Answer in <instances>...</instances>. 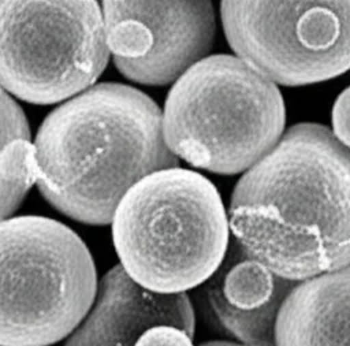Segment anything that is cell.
<instances>
[{
  "label": "cell",
  "mask_w": 350,
  "mask_h": 346,
  "mask_svg": "<svg viewBox=\"0 0 350 346\" xmlns=\"http://www.w3.org/2000/svg\"><path fill=\"white\" fill-rule=\"evenodd\" d=\"M276 346H350V267L301 283L280 306Z\"/></svg>",
  "instance_id": "obj_11"
},
{
  "label": "cell",
  "mask_w": 350,
  "mask_h": 346,
  "mask_svg": "<svg viewBox=\"0 0 350 346\" xmlns=\"http://www.w3.org/2000/svg\"><path fill=\"white\" fill-rule=\"evenodd\" d=\"M284 100L278 86L232 55L208 56L171 88L163 134L176 156L197 168L246 172L282 138Z\"/></svg>",
  "instance_id": "obj_4"
},
{
  "label": "cell",
  "mask_w": 350,
  "mask_h": 346,
  "mask_svg": "<svg viewBox=\"0 0 350 346\" xmlns=\"http://www.w3.org/2000/svg\"><path fill=\"white\" fill-rule=\"evenodd\" d=\"M37 182L34 146L21 105L0 88V223L18 209Z\"/></svg>",
  "instance_id": "obj_12"
},
{
  "label": "cell",
  "mask_w": 350,
  "mask_h": 346,
  "mask_svg": "<svg viewBox=\"0 0 350 346\" xmlns=\"http://www.w3.org/2000/svg\"><path fill=\"white\" fill-rule=\"evenodd\" d=\"M103 14L115 66L144 85L176 82L215 41L211 1H104Z\"/></svg>",
  "instance_id": "obj_8"
},
{
  "label": "cell",
  "mask_w": 350,
  "mask_h": 346,
  "mask_svg": "<svg viewBox=\"0 0 350 346\" xmlns=\"http://www.w3.org/2000/svg\"><path fill=\"white\" fill-rule=\"evenodd\" d=\"M109 48L97 1H0V88L31 104L88 89Z\"/></svg>",
  "instance_id": "obj_6"
},
{
  "label": "cell",
  "mask_w": 350,
  "mask_h": 346,
  "mask_svg": "<svg viewBox=\"0 0 350 346\" xmlns=\"http://www.w3.org/2000/svg\"><path fill=\"white\" fill-rule=\"evenodd\" d=\"M297 286L247 256L231 238L226 257L205 282L206 302L219 323L245 346H276L282 304Z\"/></svg>",
  "instance_id": "obj_10"
},
{
  "label": "cell",
  "mask_w": 350,
  "mask_h": 346,
  "mask_svg": "<svg viewBox=\"0 0 350 346\" xmlns=\"http://www.w3.org/2000/svg\"><path fill=\"white\" fill-rule=\"evenodd\" d=\"M134 346H194L193 336L186 331L170 325L159 324L148 328L134 343Z\"/></svg>",
  "instance_id": "obj_13"
},
{
  "label": "cell",
  "mask_w": 350,
  "mask_h": 346,
  "mask_svg": "<svg viewBox=\"0 0 350 346\" xmlns=\"http://www.w3.org/2000/svg\"><path fill=\"white\" fill-rule=\"evenodd\" d=\"M332 134L350 149V86L343 89L332 107Z\"/></svg>",
  "instance_id": "obj_14"
},
{
  "label": "cell",
  "mask_w": 350,
  "mask_h": 346,
  "mask_svg": "<svg viewBox=\"0 0 350 346\" xmlns=\"http://www.w3.org/2000/svg\"><path fill=\"white\" fill-rule=\"evenodd\" d=\"M33 146L41 194L66 216L94 226L112 223L142 178L178 165L157 104L122 83H98L59 105Z\"/></svg>",
  "instance_id": "obj_2"
},
{
  "label": "cell",
  "mask_w": 350,
  "mask_h": 346,
  "mask_svg": "<svg viewBox=\"0 0 350 346\" xmlns=\"http://www.w3.org/2000/svg\"><path fill=\"white\" fill-rule=\"evenodd\" d=\"M93 257L67 226L44 216L0 223V346L68 338L97 295Z\"/></svg>",
  "instance_id": "obj_5"
},
{
  "label": "cell",
  "mask_w": 350,
  "mask_h": 346,
  "mask_svg": "<svg viewBox=\"0 0 350 346\" xmlns=\"http://www.w3.org/2000/svg\"><path fill=\"white\" fill-rule=\"evenodd\" d=\"M230 228L290 282L350 267V149L320 123L288 127L235 185Z\"/></svg>",
  "instance_id": "obj_1"
},
{
  "label": "cell",
  "mask_w": 350,
  "mask_h": 346,
  "mask_svg": "<svg viewBox=\"0 0 350 346\" xmlns=\"http://www.w3.org/2000/svg\"><path fill=\"white\" fill-rule=\"evenodd\" d=\"M198 346H245L242 343H235V342H228V341H208L202 342Z\"/></svg>",
  "instance_id": "obj_15"
},
{
  "label": "cell",
  "mask_w": 350,
  "mask_h": 346,
  "mask_svg": "<svg viewBox=\"0 0 350 346\" xmlns=\"http://www.w3.org/2000/svg\"><path fill=\"white\" fill-rule=\"evenodd\" d=\"M112 241L120 265L144 289L185 293L223 263L230 222L215 185L179 167L142 178L119 202Z\"/></svg>",
  "instance_id": "obj_3"
},
{
  "label": "cell",
  "mask_w": 350,
  "mask_h": 346,
  "mask_svg": "<svg viewBox=\"0 0 350 346\" xmlns=\"http://www.w3.org/2000/svg\"><path fill=\"white\" fill-rule=\"evenodd\" d=\"M220 16L237 57L275 85L350 70V1H221Z\"/></svg>",
  "instance_id": "obj_7"
},
{
  "label": "cell",
  "mask_w": 350,
  "mask_h": 346,
  "mask_svg": "<svg viewBox=\"0 0 350 346\" xmlns=\"http://www.w3.org/2000/svg\"><path fill=\"white\" fill-rule=\"evenodd\" d=\"M159 324L175 325L193 336L196 317L189 295L149 291L118 264L100 280L92 309L64 346H134L148 328Z\"/></svg>",
  "instance_id": "obj_9"
}]
</instances>
